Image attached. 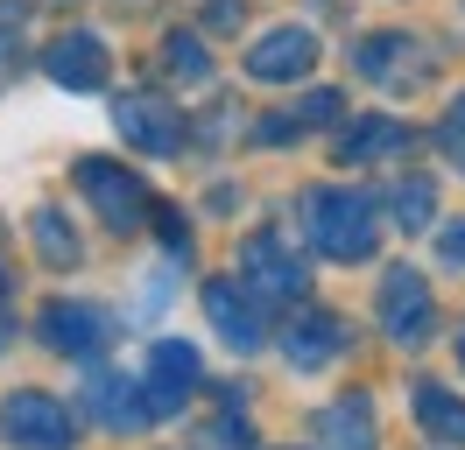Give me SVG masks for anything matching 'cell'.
Listing matches in <instances>:
<instances>
[{"mask_svg":"<svg viewBox=\"0 0 465 450\" xmlns=\"http://www.w3.org/2000/svg\"><path fill=\"white\" fill-rule=\"evenodd\" d=\"M78 191L92 197V211L114 225V232H134V225L148 219L142 176H134V169H120V162H106V155H85V162H78Z\"/></svg>","mask_w":465,"mask_h":450,"instance_id":"277c9868","label":"cell"},{"mask_svg":"<svg viewBox=\"0 0 465 450\" xmlns=\"http://www.w3.org/2000/svg\"><path fill=\"white\" fill-rule=\"evenodd\" d=\"M296 219H303V240L331 260H367L381 240L374 225V197L367 191H339V183H324V191H303L296 197Z\"/></svg>","mask_w":465,"mask_h":450,"instance_id":"6da1fadb","label":"cell"},{"mask_svg":"<svg viewBox=\"0 0 465 450\" xmlns=\"http://www.w3.org/2000/svg\"><path fill=\"white\" fill-rule=\"evenodd\" d=\"M0 436L7 450H71V408L43 387L0 394Z\"/></svg>","mask_w":465,"mask_h":450,"instance_id":"3957f363","label":"cell"},{"mask_svg":"<svg viewBox=\"0 0 465 450\" xmlns=\"http://www.w3.org/2000/svg\"><path fill=\"white\" fill-rule=\"evenodd\" d=\"M43 71H50L64 92H99V84H106V43L85 35V28H71V35H57V43L43 50Z\"/></svg>","mask_w":465,"mask_h":450,"instance_id":"7c38bea8","label":"cell"},{"mask_svg":"<svg viewBox=\"0 0 465 450\" xmlns=\"http://www.w3.org/2000/svg\"><path fill=\"white\" fill-rule=\"evenodd\" d=\"M240 281H247L262 303H296V296L311 289V268L296 260L290 232L262 225V232H247V240H240Z\"/></svg>","mask_w":465,"mask_h":450,"instance_id":"7a4b0ae2","label":"cell"},{"mask_svg":"<svg viewBox=\"0 0 465 450\" xmlns=\"http://www.w3.org/2000/svg\"><path fill=\"white\" fill-rule=\"evenodd\" d=\"M7 338H15V324H7V317H0V352H7Z\"/></svg>","mask_w":465,"mask_h":450,"instance_id":"4316f807","label":"cell"},{"mask_svg":"<svg viewBox=\"0 0 465 450\" xmlns=\"http://www.w3.org/2000/svg\"><path fill=\"white\" fill-rule=\"evenodd\" d=\"M311 64H318V43H311V28H268L262 43L247 50V78H262V84H290V78H311Z\"/></svg>","mask_w":465,"mask_h":450,"instance_id":"8fae6325","label":"cell"},{"mask_svg":"<svg viewBox=\"0 0 465 450\" xmlns=\"http://www.w3.org/2000/svg\"><path fill=\"white\" fill-rule=\"evenodd\" d=\"M318 429H324V450H374V408H367V394L331 401L318 416Z\"/></svg>","mask_w":465,"mask_h":450,"instance_id":"e0dca14e","label":"cell"},{"mask_svg":"<svg viewBox=\"0 0 465 450\" xmlns=\"http://www.w3.org/2000/svg\"><path fill=\"white\" fill-rule=\"evenodd\" d=\"M163 247H170L176 260H191V232H183V219H176V211H163Z\"/></svg>","mask_w":465,"mask_h":450,"instance_id":"cb8c5ba5","label":"cell"},{"mask_svg":"<svg viewBox=\"0 0 465 450\" xmlns=\"http://www.w3.org/2000/svg\"><path fill=\"white\" fill-rule=\"evenodd\" d=\"M437 260H444V268H465V219L437 232Z\"/></svg>","mask_w":465,"mask_h":450,"instance_id":"7402d4cb","label":"cell"},{"mask_svg":"<svg viewBox=\"0 0 465 450\" xmlns=\"http://www.w3.org/2000/svg\"><path fill=\"white\" fill-rule=\"evenodd\" d=\"M240 22V0H212V28H232Z\"/></svg>","mask_w":465,"mask_h":450,"instance_id":"d4e9b609","label":"cell"},{"mask_svg":"<svg viewBox=\"0 0 465 450\" xmlns=\"http://www.w3.org/2000/svg\"><path fill=\"white\" fill-rule=\"evenodd\" d=\"M409 394H416V422L430 429L437 444H444V450H465V401H459V394H444L437 380H416Z\"/></svg>","mask_w":465,"mask_h":450,"instance_id":"2e32d148","label":"cell"},{"mask_svg":"<svg viewBox=\"0 0 465 450\" xmlns=\"http://www.w3.org/2000/svg\"><path fill=\"white\" fill-rule=\"evenodd\" d=\"M15 289V268H7V240H0V296Z\"/></svg>","mask_w":465,"mask_h":450,"instance_id":"484cf974","label":"cell"},{"mask_svg":"<svg viewBox=\"0 0 465 450\" xmlns=\"http://www.w3.org/2000/svg\"><path fill=\"white\" fill-rule=\"evenodd\" d=\"M29 232H35V253H43L50 268H78V260H85L78 232H71V225H64L57 211H35V219H29Z\"/></svg>","mask_w":465,"mask_h":450,"instance_id":"ac0fdd59","label":"cell"},{"mask_svg":"<svg viewBox=\"0 0 465 450\" xmlns=\"http://www.w3.org/2000/svg\"><path fill=\"white\" fill-rule=\"evenodd\" d=\"M451 345H459V366H465V324H459V338H451Z\"/></svg>","mask_w":465,"mask_h":450,"instance_id":"83f0119b","label":"cell"},{"mask_svg":"<svg viewBox=\"0 0 465 450\" xmlns=\"http://www.w3.org/2000/svg\"><path fill=\"white\" fill-rule=\"evenodd\" d=\"M339 106H346V99H339V92H311V99H303V127H324V120H339Z\"/></svg>","mask_w":465,"mask_h":450,"instance_id":"44dd1931","label":"cell"},{"mask_svg":"<svg viewBox=\"0 0 465 450\" xmlns=\"http://www.w3.org/2000/svg\"><path fill=\"white\" fill-rule=\"evenodd\" d=\"M163 71H170L176 84H198V78H212V56H204L198 35H170V43H163Z\"/></svg>","mask_w":465,"mask_h":450,"instance_id":"ffe728a7","label":"cell"},{"mask_svg":"<svg viewBox=\"0 0 465 450\" xmlns=\"http://www.w3.org/2000/svg\"><path fill=\"white\" fill-rule=\"evenodd\" d=\"M35 331H43V345L64 352V359H99V345L114 338V324H106V309H92V303H50Z\"/></svg>","mask_w":465,"mask_h":450,"instance_id":"ba28073f","label":"cell"},{"mask_svg":"<svg viewBox=\"0 0 465 450\" xmlns=\"http://www.w3.org/2000/svg\"><path fill=\"white\" fill-rule=\"evenodd\" d=\"M381 331L395 338V345H430L437 303H430V281H423V275L388 268V281H381Z\"/></svg>","mask_w":465,"mask_h":450,"instance_id":"8992f818","label":"cell"},{"mask_svg":"<svg viewBox=\"0 0 465 450\" xmlns=\"http://www.w3.org/2000/svg\"><path fill=\"white\" fill-rule=\"evenodd\" d=\"M409 56H423V50H416V35H402V28L367 35V43H360V78H374V84H416V78H423V64H409Z\"/></svg>","mask_w":465,"mask_h":450,"instance_id":"5bb4252c","label":"cell"},{"mask_svg":"<svg viewBox=\"0 0 465 450\" xmlns=\"http://www.w3.org/2000/svg\"><path fill=\"white\" fill-rule=\"evenodd\" d=\"M409 127L395 112H360L346 134H339V162H381V155H402Z\"/></svg>","mask_w":465,"mask_h":450,"instance_id":"9a60e30c","label":"cell"},{"mask_svg":"<svg viewBox=\"0 0 465 450\" xmlns=\"http://www.w3.org/2000/svg\"><path fill=\"white\" fill-rule=\"evenodd\" d=\"M142 394H148V416H176V408L198 394V345H191V338H155V345H148Z\"/></svg>","mask_w":465,"mask_h":450,"instance_id":"5b68a950","label":"cell"},{"mask_svg":"<svg viewBox=\"0 0 465 450\" xmlns=\"http://www.w3.org/2000/svg\"><path fill=\"white\" fill-rule=\"evenodd\" d=\"M395 219H402V232L437 225V183L430 176H402V183H395Z\"/></svg>","mask_w":465,"mask_h":450,"instance_id":"d6986e66","label":"cell"},{"mask_svg":"<svg viewBox=\"0 0 465 450\" xmlns=\"http://www.w3.org/2000/svg\"><path fill=\"white\" fill-rule=\"evenodd\" d=\"M204 317L212 331L226 338L232 352H262V309H254V289L247 281H204Z\"/></svg>","mask_w":465,"mask_h":450,"instance_id":"9c48e42d","label":"cell"},{"mask_svg":"<svg viewBox=\"0 0 465 450\" xmlns=\"http://www.w3.org/2000/svg\"><path fill=\"white\" fill-rule=\"evenodd\" d=\"M444 148H451V155L465 162V92L451 99V112H444Z\"/></svg>","mask_w":465,"mask_h":450,"instance_id":"603a6c76","label":"cell"},{"mask_svg":"<svg viewBox=\"0 0 465 450\" xmlns=\"http://www.w3.org/2000/svg\"><path fill=\"white\" fill-rule=\"evenodd\" d=\"M85 408L99 429H142L148 422V394L142 380H127V373H92L85 380Z\"/></svg>","mask_w":465,"mask_h":450,"instance_id":"4fadbf2b","label":"cell"},{"mask_svg":"<svg viewBox=\"0 0 465 450\" xmlns=\"http://www.w3.org/2000/svg\"><path fill=\"white\" fill-rule=\"evenodd\" d=\"M346 345H352L346 317H331V309H303V317L290 324V338H282V359H290L296 373H324Z\"/></svg>","mask_w":465,"mask_h":450,"instance_id":"30bf717a","label":"cell"},{"mask_svg":"<svg viewBox=\"0 0 465 450\" xmlns=\"http://www.w3.org/2000/svg\"><path fill=\"white\" fill-rule=\"evenodd\" d=\"M114 127H120V141H134L148 155H176V148H183V112L163 106V99H148V92H127V99H120Z\"/></svg>","mask_w":465,"mask_h":450,"instance_id":"52a82bcc","label":"cell"},{"mask_svg":"<svg viewBox=\"0 0 465 450\" xmlns=\"http://www.w3.org/2000/svg\"><path fill=\"white\" fill-rule=\"evenodd\" d=\"M0 78H7V43H0Z\"/></svg>","mask_w":465,"mask_h":450,"instance_id":"f1b7e54d","label":"cell"}]
</instances>
